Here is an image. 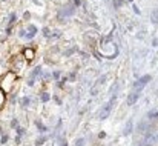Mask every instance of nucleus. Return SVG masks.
<instances>
[{
    "mask_svg": "<svg viewBox=\"0 0 158 146\" xmlns=\"http://www.w3.org/2000/svg\"><path fill=\"white\" fill-rule=\"evenodd\" d=\"M148 117L149 118H158V109L157 111H150L149 114H148Z\"/></svg>",
    "mask_w": 158,
    "mask_h": 146,
    "instance_id": "9d476101",
    "label": "nucleus"
},
{
    "mask_svg": "<svg viewBox=\"0 0 158 146\" xmlns=\"http://www.w3.org/2000/svg\"><path fill=\"white\" fill-rule=\"evenodd\" d=\"M43 32H45V35H49V29H48V28L43 29Z\"/></svg>",
    "mask_w": 158,
    "mask_h": 146,
    "instance_id": "4be33fe9",
    "label": "nucleus"
},
{
    "mask_svg": "<svg viewBox=\"0 0 158 146\" xmlns=\"http://www.w3.org/2000/svg\"><path fill=\"white\" fill-rule=\"evenodd\" d=\"M11 126H12V128H17V126H19V122H17V118H14V120L11 122Z\"/></svg>",
    "mask_w": 158,
    "mask_h": 146,
    "instance_id": "f3484780",
    "label": "nucleus"
},
{
    "mask_svg": "<svg viewBox=\"0 0 158 146\" xmlns=\"http://www.w3.org/2000/svg\"><path fill=\"white\" fill-rule=\"evenodd\" d=\"M152 23H155V25L158 23V15L157 14H152Z\"/></svg>",
    "mask_w": 158,
    "mask_h": 146,
    "instance_id": "dca6fc26",
    "label": "nucleus"
},
{
    "mask_svg": "<svg viewBox=\"0 0 158 146\" xmlns=\"http://www.w3.org/2000/svg\"><path fill=\"white\" fill-rule=\"evenodd\" d=\"M29 97H23V99H21L20 100V106H23V108H26V106H28L29 105Z\"/></svg>",
    "mask_w": 158,
    "mask_h": 146,
    "instance_id": "0eeeda50",
    "label": "nucleus"
},
{
    "mask_svg": "<svg viewBox=\"0 0 158 146\" xmlns=\"http://www.w3.org/2000/svg\"><path fill=\"white\" fill-rule=\"evenodd\" d=\"M46 140H48V137H46V136H42V137H39V138L35 140V146H42L43 143L46 142Z\"/></svg>",
    "mask_w": 158,
    "mask_h": 146,
    "instance_id": "423d86ee",
    "label": "nucleus"
},
{
    "mask_svg": "<svg viewBox=\"0 0 158 146\" xmlns=\"http://www.w3.org/2000/svg\"><path fill=\"white\" fill-rule=\"evenodd\" d=\"M144 129H146V123H140L138 125V132H144Z\"/></svg>",
    "mask_w": 158,
    "mask_h": 146,
    "instance_id": "2eb2a0df",
    "label": "nucleus"
},
{
    "mask_svg": "<svg viewBox=\"0 0 158 146\" xmlns=\"http://www.w3.org/2000/svg\"><path fill=\"white\" fill-rule=\"evenodd\" d=\"M138 146H152V143H149L148 140H141V142L138 143Z\"/></svg>",
    "mask_w": 158,
    "mask_h": 146,
    "instance_id": "4468645a",
    "label": "nucleus"
},
{
    "mask_svg": "<svg viewBox=\"0 0 158 146\" xmlns=\"http://www.w3.org/2000/svg\"><path fill=\"white\" fill-rule=\"evenodd\" d=\"M25 56H28V58H32V56H34V51H32V49H26L25 51Z\"/></svg>",
    "mask_w": 158,
    "mask_h": 146,
    "instance_id": "ddd939ff",
    "label": "nucleus"
},
{
    "mask_svg": "<svg viewBox=\"0 0 158 146\" xmlns=\"http://www.w3.org/2000/svg\"><path fill=\"white\" fill-rule=\"evenodd\" d=\"M157 140H158V136H157Z\"/></svg>",
    "mask_w": 158,
    "mask_h": 146,
    "instance_id": "393cba45",
    "label": "nucleus"
},
{
    "mask_svg": "<svg viewBox=\"0 0 158 146\" xmlns=\"http://www.w3.org/2000/svg\"><path fill=\"white\" fill-rule=\"evenodd\" d=\"M35 125H37V128H39V129H40V132H45V131H48V129H46V126H45V125H43V123H42V122H37V123H35Z\"/></svg>",
    "mask_w": 158,
    "mask_h": 146,
    "instance_id": "6e6552de",
    "label": "nucleus"
},
{
    "mask_svg": "<svg viewBox=\"0 0 158 146\" xmlns=\"http://www.w3.org/2000/svg\"><path fill=\"white\" fill-rule=\"evenodd\" d=\"M138 99H140V91H134V92H130V94L128 95V105H129V106L135 105Z\"/></svg>",
    "mask_w": 158,
    "mask_h": 146,
    "instance_id": "7ed1b4c3",
    "label": "nucleus"
},
{
    "mask_svg": "<svg viewBox=\"0 0 158 146\" xmlns=\"http://www.w3.org/2000/svg\"><path fill=\"white\" fill-rule=\"evenodd\" d=\"M62 146H68V142H66V140H63V142H62Z\"/></svg>",
    "mask_w": 158,
    "mask_h": 146,
    "instance_id": "5701e85b",
    "label": "nucleus"
},
{
    "mask_svg": "<svg viewBox=\"0 0 158 146\" xmlns=\"http://www.w3.org/2000/svg\"><path fill=\"white\" fill-rule=\"evenodd\" d=\"M134 13H137V14H140V9L137 8V5H134Z\"/></svg>",
    "mask_w": 158,
    "mask_h": 146,
    "instance_id": "aec40b11",
    "label": "nucleus"
},
{
    "mask_svg": "<svg viewBox=\"0 0 158 146\" xmlns=\"http://www.w3.org/2000/svg\"><path fill=\"white\" fill-rule=\"evenodd\" d=\"M132 131H134V122L132 120H128L126 122V126H124V129H123V136H130Z\"/></svg>",
    "mask_w": 158,
    "mask_h": 146,
    "instance_id": "20e7f679",
    "label": "nucleus"
},
{
    "mask_svg": "<svg viewBox=\"0 0 158 146\" xmlns=\"http://www.w3.org/2000/svg\"><path fill=\"white\" fill-rule=\"evenodd\" d=\"M40 72H42V68H40V66H37V68L34 69V72H32V79H34L35 75H39Z\"/></svg>",
    "mask_w": 158,
    "mask_h": 146,
    "instance_id": "f8f14e48",
    "label": "nucleus"
},
{
    "mask_svg": "<svg viewBox=\"0 0 158 146\" xmlns=\"http://www.w3.org/2000/svg\"><path fill=\"white\" fill-rule=\"evenodd\" d=\"M74 3H75V5H77V6H78V5H80V0H74Z\"/></svg>",
    "mask_w": 158,
    "mask_h": 146,
    "instance_id": "b1692460",
    "label": "nucleus"
},
{
    "mask_svg": "<svg viewBox=\"0 0 158 146\" xmlns=\"http://www.w3.org/2000/svg\"><path fill=\"white\" fill-rule=\"evenodd\" d=\"M74 146H86L85 145V138H77L75 140V143H74Z\"/></svg>",
    "mask_w": 158,
    "mask_h": 146,
    "instance_id": "1a4fd4ad",
    "label": "nucleus"
},
{
    "mask_svg": "<svg viewBox=\"0 0 158 146\" xmlns=\"http://www.w3.org/2000/svg\"><path fill=\"white\" fill-rule=\"evenodd\" d=\"M105 80H106V75H101V77L98 79V82H97V83H95V86L91 89V94H92V95H95V94H97V91H98V86H100V85H103V82H105Z\"/></svg>",
    "mask_w": 158,
    "mask_h": 146,
    "instance_id": "39448f33",
    "label": "nucleus"
},
{
    "mask_svg": "<svg viewBox=\"0 0 158 146\" xmlns=\"http://www.w3.org/2000/svg\"><path fill=\"white\" fill-rule=\"evenodd\" d=\"M114 102H115V95H112V99L100 109V112H98V118H100V120H106V118L109 117V114H111V106L114 105Z\"/></svg>",
    "mask_w": 158,
    "mask_h": 146,
    "instance_id": "f257e3e1",
    "label": "nucleus"
},
{
    "mask_svg": "<svg viewBox=\"0 0 158 146\" xmlns=\"http://www.w3.org/2000/svg\"><path fill=\"white\" fill-rule=\"evenodd\" d=\"M40 99H42V102H48V100L51 99V95L48 94V92H43V94H42V97H40Z\"/></svg>",
    "mask_w": 158,
    "mask_h": 146,
    "instance_id": "9b49d317",
    "label": "nucleus"
},
{
    "mask_svg": "<svg viewBox=\"0 0 158 146\" xmlns=\"http://www.w3.org/2000/svg\"><path fill=\"white\" fill-rule=\"evenodd\" d=\"M149 82H150V75H143V77L138 79L137 82L134 83V88L137 89V91H140V89H143V88H144V86L148 85Z\"/></svg>",
    "mask_w": 158,
    "mask_h": 146,
    "instance_id": "f03ea898",
    "label": "nucleus"
},
{
    "mask_svg": "<svg viewBox=\"0 0 158 146\" xmlns=\"http://www.w3.org/2000/svg\"><path fill=\"white\" fill-rule=\"evenodd\" d=\"M6 140H8V136H3L2 138H0V142H2V143H6Z\"/></svg>",
    "mask_w": 158,
    "mask_h": 146,
    "instance_id": "6ab92c4d",
    "label": "nucleus"
},
{
    "mask_svg": "<svg viewBox=\"0 0 158 146\" xmlns=\"http://www.w3.org/2000/svg\"><path fill=\"white\" fill-rule=\"evenodd\" d=\"M152 46H158V37H157V39H154V40H152Z\"/></svg>",
    "mask_w": 158,
    "mask_h": 146,
    "instance_id": "a211bd4d",
    "label": "nucleus"
},
{
    "mask_svg": "<svg viewBox=\"0 0 158 146\" xmlns=\"http://www.w3.org/2000/svg\"><path fill=\"white\" fill-rule=\"evenodd\" d=\"M114 5H115V6L118 8V6H120V5H121V2H120V0H115V2H114Z\"/></svg>",
    "mask_w": 158,
    "mask_h": 146,
    "instance_id": "412c9836",
    "label": "nucleus"
}]
</instances>
